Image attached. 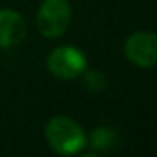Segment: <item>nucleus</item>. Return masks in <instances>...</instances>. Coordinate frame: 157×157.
Instances as JSON below:
<instances>
[{
	"mask_svg": "<svg viewBox=\"0 0 157 157\" xmlns=\"http://www.w3.org/2000/svg\"><path fill=\"white\" fill-rule=\"evenodd\" d=\"M37 27L44 37H59L71 24V9L66 0H44L37 12Z\"/></svg>",
	"mask_w": 157,
	"mask_h": 157,
	"instance_id": "obj_2",
	"label": "nucleus"
},
{
	"mask_svg": "<svg viewBox=\"0 0 157 157\" xmlns=\"http://www.w3.org/2000/svg\"><path fill=\"white\" fill-rule=\"evenodd\" d=\"M48 68L56 78L73 79L86 69V58L73 46H61L49 54Z\"/></svg>",
	"mask_w": 157,
	"mask_h": 157,
	"instance_id": "obj_3",
	"label": "nucleus"
},
{
	"mask_svg": "<svg viewBox=\"0 0 157 157\" xmlns=\"http://www.w3.org/2000/svg\"><path fill=\"white\" fill-rule=\"evenodd\" d=\"M25 37V24L21 14L10 9L0 10V48H14Z\"/></svg>",
	"mask_w": 157,
	"mask_h": 157,
	"instance_id": "obj_5",
	"label": "nucleus"
},
{
	"mask_svg": "<svg viewBox=\"0 0 157 157\" xmlns=\"http://www.w3.org/2000/svg\"><path fill=\"white\" fill-rule=\"evenodd\" d=\"M48 144L63 155L76 154L86 145L85 130L69 117H54L46 125Z\"/></svg>",
	"mask_w": 157,
	"mask_h": 157,
	"instance_id": "obj_1",
	"label": "nucleus"
},
{
	"mask_svg": "<svg viewBox=\"0 0 157 157\" xmlns=\"http://www.w3.org/2000/svg\"><path fill=\"white\" fill-rule=\"evenodd\" d=\"M85 85L88 86L91 91H100V90L105 88L106 81H105V76L100 71L91 69V71H86V75H85Z\"/></svg>",
	"mask_w": 157,
	"mask_h": 157,
	"instance_id": "obj_7",
	"label": "nucleus"
},
{
	"mask_svg": "<svg viewBox=\"0 0 157 157\" xmlns=\"http://www.w3.org/2000/svg\"><path fill=\"white\" fill-rule=\"evenodd\" d=\"M117 142H118V135L115 130L108 127H98L91 133V145L98 150H108L115 147Z\"/></svg>",
	"mask_w": 157,
	"mask_h": 157,
	"instance_id": "obj_6",
	"label": "nucleus"
},
{
	"mask_svg": "<svg viewBox=\"0 0 157 157\" xmlns=\"http://www.w3.org/2000/svg\"><path fill=\"white\" fill-rule=\"evenodd\" d=\"M125 56L140 68H152L157 61V37L154 32H135L125 42Z\"/></svg>",
	"mask_w": 157,
	"mask_h": 157,
	"instance_id": "obj_4",
	"label": "nucleus"
}]
</instances>
